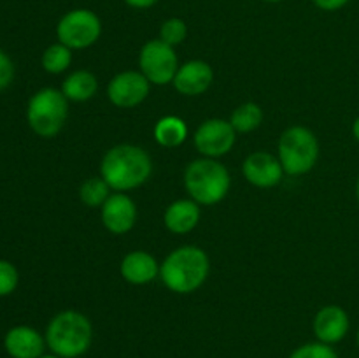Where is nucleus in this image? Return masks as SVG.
Returning a JSON list of instances; mask_svg holds the SVG:
<instances>
[{"mask_svg": "<svg viewBox=\"0 0 359 358\" xmlns=\"http://www.w3.org/2000/svg\"><path fill=\"white\" fill-rule=\"evenodd\" d=\"M153 161L147 151L133 144H119L104 154L100 174L111 190L128 192L139 188L149 179Z\"/></svg>", "mask_w": 359, "mask_h": 358, "instance_id": "1", "label": "nucleus"}, {"mask_svg": "<svg viewBox=\"0 0 359 358\" xmlns=\"http://www.w3.org/2000/svg\"><path fill=\"white\" fill-rule=\"evenodd\" d=\"M210 262L203 249L196 246H182L174 249L160 267V277L174 293H191L198 290L209 277Z\"/></svg>", "mask_w": 359, "mask_h": 358, "instance_id": "2", "label": "nucleus"}, {"mask_svg": "<svg viewBox=\"0 0 359 358\" xmlns=\"http://www.w3.org/2000/svg\"><path fill=\"white\" fill-rule=\"evenodd\" d=\"M93 343L91 321L77 311H62L46 329V344L60 358H79Z\"/></svg>", "mask_w": 359, "mask_h": 358, "instance_id": "3", "label": "nucleus"}, {"mask_svg": "<svg viewBox=\"0 0 359 358\" xmlns=\"http://www.w3.org/2000/svg\"><path fill=\"white\" fill-rule=\"evenodd\" d=\"M231 178L228 168L214 158L193 160L184 171V186L200 206H216L230 192Z\"/></svg>", "mask_w": 359, "mask_h": 358, "instance_id": "4", "label": "nucleus"}, {"mask_svg": "<svg viewBox=\"0 0 359 358\" xmlns=\"http://www.w3.org/2000/svg\"><path fill=\"white\" fill-rule=\"evenodd\" d=\"M67 97L56 88H42L32 95L27 107V119L30 128L39 137L51 139L63 128L69 116Z\"/></svg>", "mask_w": 359, "mask_h": 358, "instance_id": "5", "label": "nucleus"}, {"mask_svg": "<svg viewBox=\"0 0 359 358\" xmlns=\"http://www.w3.org/2000/svg\"><path fill=\"white\" fill-rule=\"evenodd\" d=\"M319 158V140L307 126H290L279 139V161L290 175H304Z\"/></svg>", "mask_w": 359, "mask_h": 358, "instance_id": "6", "label": "nucleus"}, {"mask_svg": "<svg viewBox=\"0 0 359 358\" xmlns=\"http://www.w3.org/2000/svg\"><path fill=\"white\" fill-rule=\"evenodd\" d=\"M102 35V21L91 9H72L60 18L56 25L58 42L70 49H86Z\"/></svg>", "mask_w": 359, "mask_h": 358, "instance_id": "7", "label": "nucleus"}, {"mask_svg": "<svg viewBox=\"0 0 359 358\" xmlns=\"http://www.w3.org/2000/svg\"><path fill=\"white\" fill-rule=\"evenodd\" d=\"M140 72L147 77L151 84L163 86L174 81L179 70L177 53L174 46L167 44L161 39L146 42L139 55Z\"/></svg>", "mask_w": 359, "mask_h": 358, "instance_id": "8", "label": "nucleus"}, {"mask_svg": "<svg viewBox=\"0 0 359 358\" xmlns=\"http://www.w3.org/2000/svg\"><path fill=\"white\" fill-rule=\"evenodd\" d=\"M237 132L230 121L212 118L203 121L195 132V147L205 158H219L230 153Z\"/></svg>", "mask_w": 359, "mask_h": 358, "instance_id": "9", "label": "nucleus"}, {"mask_svg": "<svg viewBox=\"0 0 359 358\" xmlns=\"http://www.w3.org/2000/svg\"><path fill=\"white\" fill-rule=\"evenodd\" d=\"M151 83L142 72L125 70L112 77L107 86V97L116 107L132 109L142 104L149 95Z\"/></svg>", "mask_w": 359, "mask_h": 358, "instance_id": "10", "label": "nucleus"}, {"mask_svg": "<svg viewBox=\"0 0 359 358\" xmlns=\"http://www.w3.org/2000/svg\"><path fill=\"white\" fill-rule=\"evenodd\" d=\"M242 172L251 185L258 186V188H272L280 183L284 168L279 158L273 154L266 153V151H255L244 160Z\"/></svg>", "mask_w": 359, "mask_h": 358, "instance_id": "11", "label": "nucleus"}, {"mask_svg": "<svg viewBox=\"0 0 359 358\" xmlns=\"http://www.w3.org/2000/svg\"><path fill=\"white\" fill-rule=\"evenodd\" d=\"M102 221L111 234H126L137 221L135 202L125 193H114L102 206Z\"/></svg>", "mask_w": 359, "mask_h": 358, "instance_id": "12", "label": "nucleus"}, {"mask_svg": "<svg viewBox=\"0 0 359 358\" xmlns=\"http://www.w3.org/2000/svg\"><path fill=\"white\" fill-rule=\"evenodd\" d=\"M212 81V67L203 60H191V62H186L184 65L179 67L172 83L181 95L196 97V95L205 93Z\"/></svg>", "mask_w": 359, "mask_h": 358, "instance_id": "13", "label": "nucleus"}, {"mask_svg": "<svg viewBox=\"0 0 359 358\" xmlns=\"http://www.w3.org/2000/svg\"><path fill=\"white\" fill-rule=\"evenodd\" d=\"M46 346V337L27 325L13 326L4 337V347L11 358H39Z\"/></svg>", "mask_w": 359, "mask_h": 358, "instance_id": "14", "label": "nucleus"}, {"mask_svg": "<svg viewBox=\"0 0 359 358\" xmlns=\"http://www.w3.org/2000/svg\"><path fill=\"white\" fill-rule=\"evenodd\" d=\"M349 314L340 305H325L314 318V333L319 343L337 344L349 332Z\"/></svg>", "mask_w": 359, "mask_h": 358, "instance_id": "15", "label": "nucleus"}, {"mask_svg": "<svg viewBox=\"0 0 359 358\" xmlns=\"http://www.w3.org/2000/svg\"><path fill=\"white\" fill-rule=\"evenodd\" d=\"M119 270H121L123 279L128 281L130 284L140 286V284H147L156 279L160 274V265L156 258L147 251H132L121 260Z\"/></svg>", "mask_w": 359, "mask_h": 358, "instance_id": "16", "label": "nucleus"}, {"mask_svg": "<svg viewBox=\"0 0 359 358\" xmlns=\"http://www.w3.org/2000/svg\"><path fill=\"white\" fill-rule=\"evenodd\" d=\"M200 204L193 199H181L172 202L165 211V227L172 234H188L198 225L200 221Z\"/></svg>", "mask_w": 359, "mask_h": 358, "instance_id": "17", "label": "nucleus"}, {"mask_svg": "<svg viewBox=\"0 0 359 358\" xmlns=\"http://www.w3.org/2000/svg\"><path fill=\"white\" fill-rule=\"evenodd\" d=\"M98 81L95 74L90 70H76L63 81L62 93L65 95L67 100L72 102H86L97 93Z\"/></svg>", "mask_w": 359, "mask_h": 358, "instance_id": "18", "label": "nucleus"}, {"mask_svg": "<svg viewBox=\"0 0 359 358\" xmlns=\"http://www.w3.org/2000/svg\"><path fill=\"white\" fill-rule=\"evenodd\" d=\"M188 137V125L177 116H163L154 125V139L163 147H177Z\"/></svg>", "mask_w": 359, "mask_h": 358, "instance_id": "19", "label": "nucleus"}, {"mask_svg": "<svg viewBox=\"0 0 359 358\" xmlns=\"http://www.w3.org/2000/svg\"><path fill=\"white\" fill-rule=\"evenodd\" d=\"M263 121V111L255 102H245L231 112L230 123L238 133H248L258 128Z\"/></svg>", "mask_w": 359, "mask_h": 358, "instance_id": "20", "label": "nucleus"}, {"mask_svg": "<svg viewBox=\"0 0 359 358\" xmlns=\"http://www.w3.org/2000/svg\"><path fill=\"white\" fill-rule=\"evenodd\" d=\"M72 62V49L67 48L62 42L51 44L42 53V67L49 74H62L69 69Z\"/></svg>", "mask_w": 359, "mask_h": 358, "instance_id": "21", "label": "nucleus"}, {"mask_svg": "<svg viewBox=\"0 0 359 358\" xmlns=\"http://www.w3.org/2000/svg\"><path fill=\"white\" fill-rule=\"evenodd\" d=\"M111 186L105 183L104 178H90L81 185L79 199L88 207H102L105 200L111 197Z\"/></svg>", "mask_w": 359, "mask_h": 358, "instance_id": "22", "label": "nucleus"}, {"mask_svg": "<svg viewBox=\"0 0 359 358\" xmlns=\"http://www.w3.org/2000/svg\"><path fill=\"white\" fill-rule=\"evenodd\" d=\"M188 37V27L181 18H168L160 27V39L170 46L182 44Z\"/></svg>", "mask_w": 359, "mask_h": 358, "instance_id": "23", "label": "nucleus"}, {"mask_svg": "<svg viewBox=\"0 0 359 358\" xmlns=\"http://www.w3.org/2000/svg\"><path fill=\"white\" fill-rule=\"evenodd\" d=\"M290 358H339V354L330 344L318 340V343H309L297 347Z\"/></svg>", "mask_w": 359, "mask_h": 358, "instance_id": "24", "label": "nucleus"}, {"mask_svg": "<svg viewBox=\"0 0 359 358\" xmlns=\"http://www.w3.org/2000/svg\"><path fill=\"white\" fill-rule=\"evenodd\" d=\"M20 283L18 269L7 260H0V297H7L16 290Z\"/></svg>", "mask_w": 359, "mask_h": 358, "instance_id": "25", "label": "nucleus"}, {"mask_svg": "<svg viewBox=\"0 0 359 358\" xmlns=\"http://www.w3.org/2000/svg\"><path fill=\"white\" fill-rule=\"evenodd\" d=\"M14 77V65L9 56L0 51V90L7 88Z\"/></svg>", "mask_w": 359, "mask_h": 358, "instance_id": "26", "label": "nucleus"}, {"mask_svg": "<svg viewBox=\"0 0 359 358\" xmlns=\"http://www.w3.org/2000/svg\"><path fill=\"white\" fill-rule=\"evenodd\" d=\"M316 4V7L326 13H333V11H339L342 7H346L349 4V0H312Z\"/></svg>", "mask_w": 359, "mask_h": 358, "instance_id": "27", "label": "nucleus"}, {"mask_svg": "<svg viewBox=\"0 0 359 358\" xmlns=\"http://www.w3.org/2000/svg\"><path fill=\"white\" fill-rule=\"evenodd\" d=\"M125 4L133 9H149V7L156 6L158 0H125Z\"/></svg>", "mask_w": 359, "mask_h": 358, "instance_id": "28", "label": "nucleus"}, {"mask_svg": "<svg viewBox=\"0 0 359 358\" xmlns=\"http://www.w3.org/2000/svg\"><path fill=\"white\" fill-rule=\"evenodd\" d=\"M353 135H354V139L359 142V118L354 119V123H353Z\"/></svg>", "mask_w": 359, "mask_h": 358, "instance_id": "29", "label": "nucleus"}, {"mask_svg": "<svg viewBox=\"0 0 359 358\" xmlns=\"http://www.w3.org/2000/svg\"><path fill=\"white\" fill-rule=\"evenodd\" d=\"M39 358H60V357H56V354H42V357Z\"/></svg>", "mask_w": 359, "mask_h": 358, "instance_id": "30", "label": "nucleus"}, {"mask_svg": "<svg viewBox=\"0 0 359 358\" xmlns=\"http://www.w3.org/2000/svg\"><path fill=\"white\" fill-rule=\"evenodd\" d=\"M356 199H358V202H359V178H358V183H356Z\"/></svg>", "mask_w": 359, "mask_h": 358, "instance_id": "31", "label": "nucleus"}, {"mask_svg": "<svg viewBox=\"0 0 359 358\" xmlns=\"http://www.w3.org/2000/svg\"><path fill=\"white\" fill-rule=\"evenodd\" d=\"M263 2H269V4H279V2H283V0H263Z\"/></svg>", "mask_w": 359, "mask_h": 358, "instance_id": "32", "label": "nucleus"}, {"mask_svg": "<svg viewBox=\"0 0 359 358\" xmlns=\"http://www.w3.org/2000/svg\"><path fill=\"white\" fill-rule=\"evenodd\" d=\"M356 343H358V346H359V330H358V333H356Z\"/></svg>", "mask_w": 359, "mask_h": 358, "instance_id": "33", "label": "nucleus"}]
</instances>
